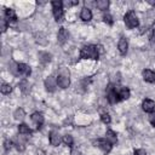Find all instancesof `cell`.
Here are the masks:
<instances>
[{"mask_svg": "<svg viewBox=\"0 0 155 155\" xmlns=\"http://www.w3.org/2000/svg\"><path fill=\"white\" fill-rule=\"evenodd\" d=\"M80 57L81 58H88V59H97L99 57V52H98L97 46H93V45L84 46L80 51Z\"/></svg>", "mask_w": 155, "mask_h": 155, "instance_id": "obj_1", "label": "cell"}, {"mask_svg": "<svg viewBox=\"0 0 155 155\" xmlns=\"http://www.w3.org/2000/svg\"><path fill=\"white\" fill-rule=\"evenodd\" d=\"M63 142L67 144V145H69V147H71L73 145V137L70 136V134H65L64 137H63Z\"/></svg>", "mask_w": 155, "mask_h": 155, "instance_id": "obj_25", "label": "cell"}, {"mask_svg": "<svg viewBox=\"0 0 155 155\" xmlns=\"http://www.w3.org/2000/svg\"><path fill=\"white\" fill-rule=\"evenodd\" d=\"M101 119H102V121H103L104 124H110V121H111V119H110L109 114H102Z\"/></svg>", "mask_w": 155, "mask_h": 155, "instance_id": "obj_27", "label": "cell"}, {"mask_svg": "<svg viewBox=\"0 0 155 155\" xmlns=\"http://www.w3.org/2000/svg\"><path fill=\"white\" fill-rule=\"evenodd\" d=\"M11 148V143H8L7 140L5 142V149H10Z\"/></svg>", "mask_w": 155, "mask_h": 155, "instance_id": "obj_33", "label": "cell"}, {"mask_svg": "<svg viewBox=\"0 0 155 155\" xmlns=\"http://www.w3.org/2000/svg\"><path fill=\"white\" fill-rule=\"evenodd\" d=\"M142 108L147 113H154L155 110V102L153 99H144L142 103Z\"/></svg>", "mask_w": 155, "mask_h": 155, "instance_id": "obj_6", "label": "cell"}, {"mask_svg": "<svg viewBox=\"0 0 155 155\" xmlns=\"http://www.w3.org/2000/svg\"><path fill=\"white\" fill-rule=\"evenodd\" d=\"M57 84L59 87L62 88H67L70 84V79H69V70L65 67H62L59 69L58 76H57Z\"/></svg>", "mask_w": 155, "mask_h": 155, "instance_id": "obj_2", "label": "cell"}, {"mask_svg": "<svg viewBox=\"0 0 155 155\" xmlns=\"http://www.w3.org/2000/svg\"><path fill=\"white\" fill-rule=\"evenodd\" d=\"M148 2H149V4H151V5H154V4H155V1H151V0H149Z\"/></svg>", "mask_w": 155, "mask_h": 155, "instance_id": "obj_34", "label": "cell"}, {"mask_svg": "<svg viewBox=\"0 0 155 155\" xmlns=\"http://www.w3.org/2000/svg\"><path fill=\"white\" fill-rule=\"evenodd\" d=\"M24 115H25V113H24V110L22 108L16 109L15 113H13V116H15L16 120H23L24 119Z\"/></svg>", "mask_w": 155, "mask_h": 155, "instance_id": "obj_20", "label": "cell"}, {"mask_svg": "<svg viewBox=\"0 0 155 155\" xmlns=\"http://www.w3.org/2000/svg\"><path fill=\"white\" fill-rule=\"evenodd\" d=\"M68 31L64 29V28H61L59 29V31H58V41L61 42V44H63V42H65L67 41V39H68Z\"/></svg>", "mask_w": 155, "mask_h": 155, "instance_id": "obj_16", "label": "cell"}, {"mask_svg": "<svg viewBox=\"0 0 155 155\" xmlns=\"http://www.w3.org/2000/svg\"><path fill=\"white\" fill-rule=\"evenodd\" d=\"M117 48H119V51H120L121 54H126L127 48H128V44H127V40L125 38H121L120 39V41L117 44Z\"/></svg>", "mask_w": 155, "mask_h": 155, "instance_id": "obj_13", "label": "cell"}, {"mask_svg": "<svg viewBox=\"0 0 155 155\" xmlns=\"http://www.w3.org/2000/svg\"><path fill=\"white\" fill-rule=\"evenodd\" d=\"M103 19H104V22H107L108 24H113V21H111V16H110L108 12H104V15H103Z\"/></svg>", "mask_w": 155, "mask_h": 155, "instance_id": "obj_26", "label": "cell"}, {"mask_svg": "<svg viewBox=\"0 0 155 155\" xmlns=\"http://www.w3.org/2000/svg\"><path fill=\"white\" fill-rule=\"evenodd\" d=\"M17 69H18V74H19V75H23V76H29L30 73H31L30 67L27 65V64H24V63L17 64Z\"/></svg>", "mask_w": 155, "mask_h": 155, "instance_id": "obj_9", "label": "cell"}, {"mask_svg": "<svg viewBox=\"0 0 155 155\" xmlns=\"http://www.w3.org/2000/svg\"><path fill=\"white\" fill-rule=\"evenodd\" d=\"M71 155H82V154H81L78 149H73V150H71Z\"/></svg>", "mask_w": 155, "mask_h": 155, "instance_id": "obj_31", "label": "cell"}, {"mask_svg": "<svg viewBox=\"0 0 155 155\" xmlns=\"http://www.w3.org/2000/svg\"><path fill=\"white\" fill-rule=\"evenodd\" d=\"M31 121H33L35 125H38V128H39V127H41L42 124H44V116H42L40 113H34V114L31 115Z\"/></svg>", "mask_w": 155, "mask_h": 155, "instance_id": "obj_15", "label": "cell"}, {"mask_svg": "<svg viewBox=\"0 0 155 155\" xmlns=\"http://www.w3.org/2000/svg\"><path fill=\"white\" fill-rule=\"evenodd\" d=\"M125 23L130 29H133V28L138 27L139 21H138V17L136 16V13L133 11H130L125 15Z\"/></svg>", "mask_w": 155, "mask_h": 155, "instance_id": "obj_4", "label": "cell"}, {"mask_svg": "<svg viewBox=\"0 0 155 155\" xmlns=\"http://www.w3.org/2000/svg\"><path fill=\"white\" fill-rule=\"evenodd\" d=\"M0 23H1V31L4 33V31L6 30V28H7V25H6V21H5V19H1Z\"/></svg>", "mask_w": 155, "mask_h": 155, "instance_id": "obj_29", "label": "cell"}, {"mask_svg": "<svg viewBox=\"0 0 155 155\" xmlns=\"http://www.w3.org/2000/svg\"><path fill=\"white\" fill-rule=\"evenodd\" d=\"M97 145L104 151V153H109L110 150H111V143L105 138V139H98L97 140Z\"/></svg>", "mask_w": 155, "mask_h": 155, "instance_id": "obj_8", "label": "cell"}, {"mask_svg": "<svg viewBox=\"0 0 155 155\" xmlns=\"http://www.w3.org/2000/svg\"><path fill=\"white\" fill-rule=\"evenodd\" d=\"M57 79L54 76H48L46 80H45V87L48 92H53L57 87Z\"/></svg>", "mask_w": 155, "mask_h": 155, "instance_id": "obj_5", "label": "cell"}, {"mask_svg": "<svg viewBox=\"0 0 155 155\" xmlns=\"http://www.w3.org/2000/svg\"><path fill=\"white\" fill-rule=\"evenodd\" d=\"M6 19H7L8 22H10V21H16V19H17L15 10H12V8L6 10Z\"/></svg>", "mask_w": 155, "mask_h": 155, "instance_id": "obj_22", "label": "cell"}, {"mask_svg": "<svg viewBox=\"0 0 155 155\" xmlns=\"http://www.w3.org/2000/svg\"><path fill=\"white\" fill-rule=\"evenodd\" d=\"M18 131L21 134H30L31 133V130L29 128V126H27L25 124H21L18 126Z\"/></svg>", "mask_w": 155, "mask_h": 155, "instance_id": "obj_19", "label": "cell"}, {"mask_svg": "<svg viewBox=\"0 0 155 155\" xmlns=\"http://www.w3.org/2000/svg\"><path fill=\"white\" fill-rule=\"evenodd\" d=\"M63 2L62 1H52V7H53V16L57 22H62L64 18V12H63Z\"/></svg>", "mask_w": 155, "mask_h": 155, "instance_id": "obj_3", "label": "cell"}, {"mask_svg": "<svg viewBox=\"0 0 155 155\" xmlns=\"http://www.w3.org/2000/svg\"><path fill=\"white\" fill-rule=\"evenodd\" d=\"M96 6L99 8V10H107L108 8V6H109V1L108 0H98L97 2H96Z\"/></svg>", "mask_w": 155, "mask_h": 155, "instance_id": "obj_21", "label": "cell"}, {"mask_svg": "<svg viewBox=\"0 0 155 155\" xmlns=\"http://www.w3.org/2000/svg\"><path fill=\"white\" fill-rule=\"evenodd\" d=\"M107 97H108V101H109L111 104H115V103L120 99L119 96H117V93H116V91H115V87H113V86H109Z\"/></svg>", "mask_w": 155, "mask_h": 155, "instance_id": "obj_7", "label": "cell"}, {"mask_svg": "<svg viewBox=\"0 0 155 155\" xmlns=\"http://www.w3.org/2000/svg\"><path fill=\"white\" fill-rule=\"evenodd\" d=\"M134 155H147V154H145V150H143V149H137V150L134 151Z\"/></svg>", "mask_w": 155, "mask_h": 155, "instance_id": "obj_30", "label": "cell"}, {"mask_svg": "<svg viewBox=\"0 0 155 155\" xmlns=\"http://www.w3.org/2000/svg\"><path fill=\"white\" fill-rule=\"evenodd\" d=\"M80 17H81V19L85 21V22L91 21V18H92V12H91V10L87 8V7H84V8L81 10V12H80Z\"/></svg>", "mask_w": 155, "mask_h": 155, "instance_id": "obj_14", "label": "cell"}, {"mask_svg": "<svg viewBox=\"0 0 155 155\" xmlns=\"http://www.w3.org/2000/svg\"><path fill=\"white\" fill-rule=\"evenodd\" d=\"M19 88H21V91L23 93H28L30 91V85H29V82L27 80H22L19 82Z\"/></svg>", "mask_w": 155, "mask_h": 155, "instance_id": "obj_18", "label": "cell"}, {"mask_svg": "<svg viewBox=\"0 0 155 155\" xmlns=\"http://www.w3.org/2000/svg\"><path fill=\"white\" fill-rule=\"evenodd\" d=\"M107 139L111 143V144H115L117 142V137H116V133L111 130H108L107 131Z\"/></svg>", "mask_w": 155, "mask_h": 155, "instance_id": "obj_17", "label": "cell"}, {"mask_svg": "<svg viewBox=\"0 0 155 155\" xmlns=\"http://www.w3.org/2000/svg\"><path fill=\"white\" fill-rule=\"evenodd\" d=\"M151 45H153V47H154V50H155V41H153V42H151Z\"/></svg>", "mask_w": 155, "mask_h": 155, "instance_id": "obj_35", "label": "cell"}, {"mask_svg": "<svg viewBox=\"0 0 155 155\" xmlns=\"http://www.w3.org/2000/svg\"><path fill=\"white\" fill-rule=\"evenodd\" d=\"M50 143H51L53 147L59 145V143H61V136H59V133H58L57 131H52V132L50 133Z\"/></svg>", "mask_w": 155, "mask_h": 155, "instance_id": "obj_12", "label": "cell"}, {"mask_svg": "<svg viewBox=\"0 0 155 155\" xmlns=\"http://www.w3.org/2000/svg\"><path fill=\"white\" fill-rule=\"evenodd\" d=\"M39 58H40V61H41L42 63H48V62L51 61V54H48V53H46V52H40Z\"/></svg>", "mask_w": 155, "mask_h": 155, "instance_id": "obj_23", "label": "cell"}, {"mask_svg": "<svg viewBox=\"0 0 155 155\" xmlns=\"http://www.w3.org/2000/svg\"><path fill=\"white\" fill-rule=\"evenodd\" d=\"M0 91L2 94H8L11 91H12V87L8 85V84H2L1 87H0Z\"/></svg>", "mask_w": 155, "mask_h": 155, "instance_id": "obj_24", "label": "cell"}, {"mask_svg": "<svg viewBox=\"0 0 155 155\" xmlns=\"http://www.w3.org/2000/svg\"><path fill=\"white\" fill-rule=\"evenodd\" d=\"M92 5H93V2H91V1H85V7L90 8V6H92Z\"/></svg>", "mask_w": 155, "mask_h": 155, "instance_id": "obj_32", "label": "cell"}, {"mask_svg": "<svg viewBox=\"0 0 155 155\" xmlns=\"http://www.w3.org/2000/svg\"><path fill=\"white\" fill-rule=\"evenodd\" d=\"M115 91L120 99H127L130 97V90L126 87H115Z\"/></svg>", "mask_w": 155, "mask_h": 155, "instance_id": "obj_10", "label": "cell"}, {"mask_svg": "<svg viewBox=\"0 0 155 155\" xmlns=\"http://www.w3.org/2000/svg\"><path fill=\"white\" fill-rule=\"evenodd\" d=\"M149 121L153 126H155V113H151L150 116H149Z\"/></svg>", "mask_w": 155, "mask_h": 155, "instance_id": "obj_28", "label": "cell"}, {"mask_svg": "<svg viewBox=\"0 0 155 155\" xmlns=\"http://www.w3.org/2000/svg\"><path fill=\"white\" fill-rule=\"evenodd\" d=\"M142 75H143V79L147 82H154L155 81V73L153 70H150V69H144Z\"/></svg>", "mask_w": 155, "mask_h": 155, "instance_id": "obj_11", "label": "cell"}]
</instances>
